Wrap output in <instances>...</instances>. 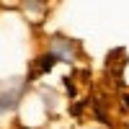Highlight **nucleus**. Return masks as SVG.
Instances as JSON below:
<instances>
[{
    "mask_svg": "<svg viewBox=\"0 0 129 129\" xmlns=\"http://www.w3.org/2000/svg\"><path fill=\"white\" fill-rule=\"evenodd\" d=\"M26 8L28 10H41L44 8V0H26Z\"/></svg>",
    "mask_w": 129,
    "mask_h": 129,
    "instance_id": "obj_3",
    "label": "nucleus"
},
{
    "mask_svg": "<svg viewBox=\"0 0 129 129\" xmlns=\"http://www.w3.org/2000/svg\"><path fill=\"white\" fill-rule=\"evenodd\" d=\"M21 90H23V85H21L16 78H10V80H0V114L13 111L16 106H18Z\"/></svg>",
    "mask_w": 129,
    "mask_h": 129,
    "instance_id": "obj_1",
    "label": "nucleus"
},
{
    "mask_svg": "<svg viewBox=\"0 0 129 129\" xmlns=\"http://www.w3.org/2000/svg\"><path fill=\"white\" fill-rule=\"evenodd\" d=\"M52 52H54L57 57H62L64 62H70V59H72V49H70L67 44H64L62 39H57V41H54V49H52Z\"/></svg>",
    "mask_w": 129,
    "mask_h": 129,
    "instance_id": "obj_2",
    "label": "nucleus"
}]
</instances>
